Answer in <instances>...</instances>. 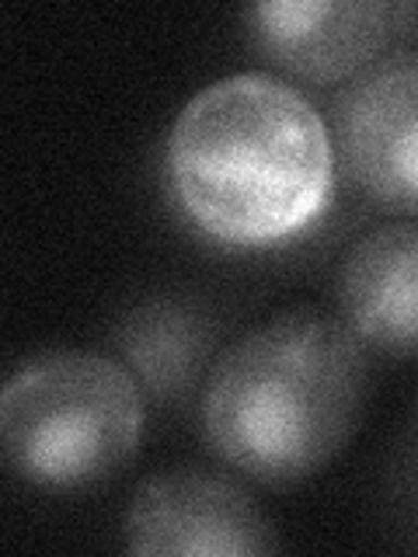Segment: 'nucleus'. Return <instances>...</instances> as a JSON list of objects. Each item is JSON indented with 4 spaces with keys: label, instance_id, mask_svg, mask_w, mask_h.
Segmentation results:
<instances>
[{
    "label": "nucleus",
    "instance_id": "0eeeda50",
    "mask_svg": "<svg viewBox=\"0 0 418 557\" xmlns=\"http://www.w3.org/2000/svg\"><path fill=\"white\" fill-rule=\"evenodd\" d=\"M345 324L359 342L411 356L418 338V234L411 223L362 237L342 269Z\"/></svg>",
    "mask_w": 418,
    "mask_h": 557
},
{
    "label": "nucleus",
    "instance_id": "f257e3e1",
    "mask_svg": "<svg viewBox=\"0 0 418 557\" xmlns=\"http://www.w3.org/2000/svg\"><path fill=\"white\" fill-rule=\"evenodd\" d=\"M168 178L206 237L266 248L304 234L335 185L321 112L272 74H234L192 98L168 136Z\"/></svg>",
    "mask_w": 418,
    "mask_h": 557
},
{
    "label": "nucleus",
    "instance_id": "20e7f679",
    "mask_svg": "<svg viewBox=\"0 0 418 557\" xmlns=\"http://www.w3.org/2000/svg\"><path fill=\"white\" fill-rule=\"evenodd\" d=\"M126 547L139 557H258L275 550V536L241 484L213 470L179 467L136 492Z\"/></svg>",
    "mask_w": 418,
    "mask_h": 557
},
{
    "label": "nucleus",
    "instance_id": "7ed1b4c3",
    "mask_svg": "<svg viewBox=\"0 0 418 557\" xmlns=\"http://www.w3.org/2000/svg\"><path fill=\"white\" fill-rule=\"evenodd\" d=\"M139 440L144 391L109 356L46 352L0 383V453L49 492L109 481Z\"/></svg>",
    "mask_w": 418,
    "mask_h": 557
},
{
    "label": "nucleus",
    "instance_id": "39448f33",
    "mask_svg": "<svg viewBox=\"0 0 418 557\" xmlns=\"http://www.w3.org/2000/svg\"><path fill=\"white\" fill-rule=\"evenodd\" d=\"M356 185L401 216L415 213L418 63L411 49L380 57L348 81L335 109V139Z\"/></svg>",
    "mask_w": 418,
    "mask_h": 557
},
{
    "label": "nucleus",
    "instance_id": "6e6552de",
    "mask_svg": "<svg viewBox=\"0 0 418 557\" xmlns=\"http://www.w3.org/2000/svg\"><path fill=\"white\" fill-rule=\"evenodd\" d=\"M115 345L136 387L157 400L185 397L213 348V327L199 310L150 300L122 321Z\"/></svg>",
    "mask_w": 418,
    "mask_h": 557
},
{
    "label": "nucleus",
    "instance_id": "423d86ee",
    "mask_svg": "<svg viewBox=\"0 0 418 557\" xmlns=\"http://www.w3.org/2000/svg\"><path fill=\"white\" fill-rule=\"evenodd\" d=\"M401 8L380 0H269L244 11L251 46L310 84L359 77L397 32Z\"/></svg>",
    "mask_w": 418,
    "mask_h": 557
},
{
    "label": "nucleus",
    "instance_id": "f03ea898",
    "mask_svg": "<svg viewBox=\"0 0 418 557\" xmlns=\"http://www.w3.org/2000/svg\"><path fill=\"white\" fill-rule=\"evenodd\" d=\"M370 362L345 321L290 310L244 335L209 373L202 429L213 453L269 487L300 484L359 425Z\"/></svg>",
    "mask_w": 418,
    "mask_h": 557
}]
</instances>
